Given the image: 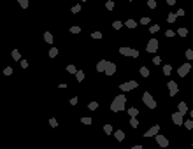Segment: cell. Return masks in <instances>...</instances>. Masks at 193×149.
Returning <instances> with one entry per match:
<instances>
[{
	"label": "cell",
	"instance_id": "f907efd6",
	"mask_svg": "<svg viewBox=\"0 0 193 149\" xmlns=\"http://www.w3.org/2000/svg\"><path fill=\"white\" fill-rule=\"evenodd\" d=\"M128 2H133V0H128Z\"/></svg>",
	"mask_w": 193,
	"mask_h": 149
},
{
	"label": "cell",
	"instance_id": "d590c367",
	"mask_svg": "<svg viewBox=\"0 0 193 149\" xmlns=\"http://www.w3.org/2000/svg\"><path fill=\"white\" fill-rule=\"evenodd\" d=\"M158 30H160V26H158V25H153V26L149 28V32H151V33H156Z\"/></svg>",
	"mask_w": 193,
	"mask_h": 149
},
{
	"label": "cell",
	"instance_id": "816d5d0a",
	"mask_svg": "<svg viewBox=\"0 0 193 149\" xmlns=\"http://www.w3.org/2000/svg\"><path fill=\"white\" fill-rule=\"evenodd\" d=\"M83 2H84V0H83Z\"/></svg>",
	"mask_w": 193,
	"mask_h": 149
},
{
	"label": "cell",
	"instance_id": "d6a6232c",
	"mask_svg": "<svg viewBox=\"0 0 193 149\" xmlns=\"http://www.w3.org/2000/svg\"><path fill=\"white\" fill-rule=\"evenodd\" d=\"M81 123L83 125H91V118H81Z\"/></svg>",
	"mask_w": 193,
	"mask_h": 149
},
{
	"label": "cell",
	"instance_id": "603a6c76",
	"mask_svg": "<svg viewBox=\"0 0 193 149\" xmlns=\"http://www.w3.org/2000/svg\"><path fill=\"white\" fill-rule=\"evenodd\" d=\"M170 72H172V67H170V65H163V74H165V75H169Z\"/></svg>",
	"mask_w": 193,
	"mask_h": 149
},
{
	"label": "cell",
	"instance_id": "b9f144b4",
	"mask_svg": "<svg viewBox=\"0 0 193 149\" xmlns=\"http://www.w3.org/2000/svg\"><path fill=\"white\" fill-rule=\"evenodd\" d=\"M141 23H142V25H149V18H142Z\"/></svg>",
	"mask_w": 193,
	"mask_h": 149
},
{
	"label": "cell",
	"instance_id": "7bdbcfd3",
	"mask_svg": "<svg viewBox=\"0 0 193 149\" xmlns=\"http://www.w3.org/2000/svg\"><path fill=\"white\" fill-rule=\"evenodd\" d=\"M26 67H28V61H26V60H21V69H26Z\"/></svg>",
	"mask_w": 193,
	"mask_h": 149
},
{
	"label": "cell",
	"instance_id": "4316f807",
	"mask_svg": "<svg viewBox=\"0 0 193 149\" xmlns=\"http://www.w3.org/2000/svg\"><path fill=\"white\" fill-rule=\"evenodd\" d=\"M121 26H123V23H121V21H114V23H113V28H114V30H119Z\"/></svg>",
	"mask_w": 193,
	"mask_h": 149
},
{
	"label": "cell",
	"instance_id": "e0dca14e",
	"mask_svg": "<svg viewBox=\"0 0 193 149\" xmlns=\"http://www.w3.org/2000/svg\"><path fill=\"white\" fill-rule=\"evenodd\" d=\"M75 79L81 83V81L84 79V72H83V70H77V72H75Z\"/></svg>",
	"mask_w": 193,
	"mask_h": 149
},
{
	"label": "cell",
	"instance_id": "52a82bcc",
	"mask_svg": "<svg viewBox=\"0 0 193 149\" xmlns=\"http://www.w3.org/2000/svg\"><path fill=\"white\" fill-rule=\"evenodd\" d=\"M169 95L170 97H174V95H177V91H179V88H177V84H176V81H169Z\"/></svg>",
	"mask_w": 193,
	"mask_h": 149
},
{
	"label": "cell",
	"instance_id": "5bb4252c",
	"mask_svg": "<svg viewBox=\"0 0 193 149\" xmlns=\"http://www.w3.org/2000/svg\"><path fill=\"white\" fill-rule=\"evenodd\" d=\"M114 137L118 139V140H125V132L123 130H118V132H114Z\"/></svg>",
	"mask_w": 193,
	"mask_h": 149
},
{
	"label": "cell",
	"instance_id": "4fadbf2b",
	"mask_svg": "<svg viewBox=\"0 0 193 149\" xmlns=\"http://www.w3.org/2000/svg\"><path fill=\"white\" fill-rule=\"evenodd\" d=\"M44 40H46L47 44H53V40H55V39H53V33H51V32H46V33H44Z\"/></svg>",
	"mask_w": 193,
	"mask_h": 149
},
{
	"label": "cell",
	"instance_id": "681fc988",
	"mask_svg": "<svg viewBox=\"0 0 193 149\" xmlns=\"http://www.w3.org/2000/svg\"><path fill=\"white\" fill-rule=\"evenodd\" d=\"M190 116H191V118H193V109H191V112H190Z\"/></svg>",
	"mask_w": 193,
	"mask_h": 149
},
{
	"label": "cell",
	"instance_id": "7a4b0ae2",
	"mask_svg": "<svg viewBox=\"0 0 193 149\" xmlns=\"http://www.w3.org/2000/svg\"><path fill=\"white\" fill-rule=\"evenodd\" d=\"M139 86V83L137 81H127V83H121L119 84V89L123 93H127V91H132V89H135Z\"/></svg>",
	"mask_w": 193,
	"mask_h": 149
},
{
	"label": "cell",
	"instance_id": "836d02e7",
	"mask_svg": "<svg viewBox=\"0 0 193 149\" xmlns=\"http://www.w3.org/2000/svg\"><path fill=\"white\" fill-rule=\"evenodd\" d=\"M18 2H19V5L23 7V9H26V7H28V0H18Z\"/></svg>",
	"mask_w": 193,
	"mask_h": 149
},
{
	"label": "cell",
	"instance_id": "ab89813d",
	"mask_svg": "<svg viewBox=\"0 0 193 149\" xmlns=\"http://www.w3.org/2000/svg\"><path fill=\"white\" fill-rule=\"evenodd\" d=\"M79 11H81V5H79V4H77V5H74V7H72V12H74V14H77Z\"/></svg>",
	"mask_w": 193,
	"mask_h": 149
},
{
	"label": "cell",
	"instance_id": "3957f363",
	"mask_svg": "<svg viewBox=\"0 0 193 149\" xmlns=\"http://www.w3.org/2000/svg\"><path fill=\"white\" fill-rule=\"evenodd\" d=\"M142 102H144L146 105L149 107V109H156V100L153 98V95H151V93L146 91L144 95H142Z\"/></svg>",
	"mask_w": 193,
	"mask_h": 149
},
{
	"label": "cell",
	"instance_id": "d6986e66",
	"mask_svg": "<svg viewBox=\"0 0 193 149\" xmlns=\"http://www.w3.org/2000/svg\"><path fill=\"white\" fill-rule=\"evenodd\" d=\"M188 111V107H186V103L184 102H181V103H179V112H183V114H184V112Z\"/></svg>",
	"mask_w": 193,
	"mask_h": 149
},
{
	"label": "cell",
	"instance_id": "f1b7e54d",
	"mask_svg": "<svg viewBox=\"0 0 193 149\" xmlns=\"http://www.w3.org/2000/svg\"><path fill=\"white\" fill-rule=\"evenodd\" d=\"M104 132H105L107 135H109V133H113V126H111V125H105V126H104Z\"/></svg>",
	"mask_w": 193,
	"mask_h": 149
},
{
	"label": "cell",
	"instance_id": "9c48e42d",
	"mask_svg": "<svg viewBox=\"0 0 193 149\" xmlns=\"http://www.w3.org/2000/svg\"><path fill=\"white\" fill-rule=\"evenodd\" d=\"M156 142H158L160 147H167V146H169L167 137H163V135H158V133H156Z\"/></svg>",
	"mask_w": 193,
	"mask_h": 149
},
{
	"label": "cell",
	"instance_id": "74e56055",
	"mask_svg": "<svg viewBox=\"0 0 193 149\" xmlns=\"http://www.w3.org/2000/svg\"><path fill=\"white\" fill-rule=\"evenodd\" d=\"M176 16H177V14H169V18H167L169 23H174V21H176Z\"/></svg>",
	"mask_w": 193,
	"mask_h": 149
},
{
	"label": "cell",
	"instance_id": "e575fe53",
	"mask_svg": "<svg viewBox=\"0 0 193 149\" xmlns=\"http://www.w3.org/2000/svg\"><path fill=\"white\" fill-rule=\"evenodd\" d=\"M91 37H93V39H102V32H93Z\"/></svg>",
	"mask_w": 193,
	"mask_h": 149
},
{
	"label": "cell",
	"instance_id": "8992f818",
	"mask_svg": "<svg viewBox=\"0 0 193 149\" xmlns=\"http://www.w3.org/2000/svg\"><path fill=\"white\" fill-rule=\"evenodd\" d=\"M190 69H191L190 63H184V65H181V67L177 69V75H179V77H184L188 72H190Z\"/></svg>",
	"mask_w": 193,
	"mask_h": 149
},
{
	"label": "cell",
	"instance_id": "c3c4849f",
	"mask_svg": "<svg viewBox=\"0 0 193 149\" xmlns=\"http://www.w3.org/2000/svg\"><path fill=\"white\" fill-rule=\"evenodd\" d=\"M174 2H176V0H167V4H169V5H174Z\"/></svg>",
	"mask_w": 193,
	"mask_h": 149
},
{
	"label": "cell",
	"instance_id": "8d00e7d4",
	"mask_svg": "<svg viewBox=\"0 0 193 149\" xmlns=\"http://www.w3.org/2000/svg\"><path fill=\"white\" fill-rule=\"evenodd\" d=\"M49 125H51L53 128H56V126H58V121H56L55 118H51V119H49Z\"/></svg>",
	"mask_w": 193,
	"mask_h": 149
},
{
	"label": "cell",
	"instance_id": "f35d334b",
	"mask_svg": "<svg viewBox=\"0 0 193 149\" xmlns=\"http://www.w3.org/2000/svg\"><path fill=\"white\" fill-rule=\"evenodd\" d=\"M186 58H188V60H193V51H191V49L186 51Z\"/></svg>",
	"mask_w": 193,
	"mask_h": 149
},
{
	"label": "cell",
	"instance_id": "8fae6325",
	"mask_svg": "<svg viewBox=\"0 0 193 149\" xmlns=\"http://www.w3.org/2000/svg\"><path fill=\"white\" fill-rule=\"evenodd\" d=\"M107 63H109L107 60H100V61L97 63V70H98V72H105V69H107Z\"/></svg>",
	"mask_w": 193,
	"mask_h": 149
},
{
	"label": "cell",
	"instance_id": "1f68e13d",
	"mask_svg": "<svg viewBox=\"0 0 193 149\" xmlns=\"http://www.w3.org/2000/svg\"><path fill=\"white\" fill-rule=\"evenodd\" d=\"M67 72H69V74H75L77 70H75V67H74V65H69V67H67Z\"/></svg>",
	"mask_w": 193,
	"mask_h": 149
},
{
	"label": "cell",
	"instance_id": "f546056e",
	"mask_svg": "<svg viewBox=\"0 0 193 149\" xmlns=\"http://www.w3.org/2000/svg\"><path fill=\"white\" fill-rule=\"evenodd\" d=\"M147 7H149V9H155L156 7V0H147Z\"/></svg>",
	"mask_w": 193,
	"mask_h": 149
},
{
	"label": "cell",
	"instance_id": "44dd1931",
	"mask_svg": "<svg viewBox=\"0 0 193 149\" xmlns=\"http://www.w3.org/2000/svg\"><path fill=\"white\" fill-rule=\"evenodd\" d=\"M130 126H132V128H137V126H139V121L135 119V116H133V118L130 119Z\"/></svg>",
	"mask_w": 193,
	"mask_h": 149
},
{
	"label": "cell",
	"instance_id": "f6af8a7d",
	"mask_svg": "<svg viewBox=\"0 0 193 149\" xmlns=\"http://www.w3.org/2000/svg\"><path fill=\"white\" fill-rule=\"evenodd\" d=\"M160 61H161V60H160V58H158V56H155V58H153V63H155V65H158V63H160Z\"/></svg>",
	"mask_w": 193,
	"mask_h": 149
},
{
	"label": "cell",
	"instance_id": "484cf974",
	"mask_svg": "<svg viewBox=\"0 0 193 149\" xmlns=\"http://www.w3.org/2000/svg\"><path fill=\"white\" fill-rule=\"evenodd\" d=\"M58 55V49L56 47H51V49H49V56H51V58H55Z\"/></svg>",
	"mask_w": 193,
	"mask_h": 149
},
{
	"label": "cell",
	"instance_id": "60d3db41",
	"mask_svg": "<svg viewBox=\"0 0 193 149\" xmlns=\"http://www.w3.org/2000/svg\"><path fill=\"white\" fill-rule=\"evenodd\" d=\"M4 74H5V75H11L12 74V69H11V67H7V69L4 70Z\"/></svg>",
	"mask_w": 193,
	"mask_h": 149
},
{
	"label": "cell",
	"instance_id": "cb8c5ba5",
	"mask_svg": "<svg viewBox=\"0 0 193 149\" xmlns=\"http://www.w3.org/2000/svg\"><path fill=\"white\" fill-rule=\"evenodd\" d=\"M97 107H98V103H97V102H89V103H88V109H89V111H95Z\"/></svg>",
	"mask_w": 193,
	"mask_h": 149
},
{
	"label": "cell",
	"instance_id": "7402d4cb",
	"mask_svg": "<svg viewBox=\"0 0 193 149\" xmlns=\"http://www.w3.org/2000/svg\"><path fill=\"white\" fill-rule=\"evenodd\" d=\"M12 58H14V60H21V53L18 51V49H14V51H12Z\"/></svg>",
	"mask_w": 193,
	"mask_h": 149
},
{
	"label": "cell",
	"instance_id": "83f0119b",
	"mask_svg": "<svg viewBox=\"0 0 193 149\" xmlns=\"http://www.w3.org/2000/svg\"><path fill=\"white\" fill-rule=\"evenodd\" d=\"M184 126H186L188 130H191V128H193V118H191L190 121H184Z\"/></svg>",
	"mask_w": 193,
	"mask_h": 149
},
{
	"label": "cell",
	"instance_id": "ee69618b",
	"mask_svg": "<svg viewBox=\"0 0 193 149\" xmlns=\"http://www.w3.org/2000/svg\"><path fill=\"white\" fill-rule=\"evenodd\" d=\"M165 35H167V37H174V32L172 30H167V32H165Z\"/></svg>",
	"mask_w": 193,
	"mask_h": 149
},
{
	"label": "cell",
	"instance_id": "7dc6e473",
	"mask_svg": "<svg viewBox=\"0 0 193 149\" xmlns=\"http://www.w3.org/2000/svg\"><path fill=\"white\" fill-rule=\"evenodd\" d=\"M70 103H72V105H75V103H77V98H75V97L70 98Z\"/></svg>",
	"mask_w": 193,
	"mask_h": 149
},
{
	"label": "cell",
	"instance_id": "6da1fadb",
	"mask_svg": "<svg viewBox=\"0 0 193 149\" xmlns=\"http://www.w3.org/2000/svg\"><path fill=\"white\" fill-rule=\"evenodd\" d=\"M125 103H127V97L121 93V95H118V97L113 100V103H111V111H113V112L123 111V109H125Z\"/></svg>",
	"mask_w": 193,
	"mask_h": 149
},
{
	"label": "cell",
	"instance_id": "ffe728a7",
	"mask_svg": "<svg viewBox=\"0 0 193 149\" xmlns=\"http://www.w3.org/2000/svg\"><path fill=\"white\" fill-rule=\"evenodd\" d=\"M141 75H142V77H147V75H149V70H147V67H142V69H141Z\"/></svg>",
	"mask_w": 193,
	"mask_h": 149
},
{
	"label": "cell",
	"instance_id": "d4e9b609",
	"mask_svg": "<svg viewBox=\"0 0 193 149\" xmlns=\"http://www.w3.org/2000/svg\"><path fill=\"white\" fill-rule=\"evenodd\" d=\"M70 33H81V26H70Z\"/></svg>",
	"mask_w": 193,
	"mask_h": 149
},
{
	"label": "cell",
	"instance_id": "bcb514c9",
	"mask_svg": "<svg viewBox=\"0 0 193 149\" xmlns=\"http://www.w3.org/2000/svg\"><path fill=\"white\" fill-rule=\"evenodd\" d=\"M176 14H177V16H184V11H183V9H177Z\"/></svg>",
	"mask_w": 193,
	"mask_h": 149
},
{
	"label": "cell",
	"instance_id": "2e32d148",
	"mask_svg": "<svg viewBox=\"0 0 193 149\" xmlns=\"http://www.w3.org/2000/svg\"><path fill=\"white\" fill-rule=\"evenodd\" d=\"M125 26H128V28H135L137 23H135V19H128L127 23H125Z\"/></svg>",
	"mask_w": 193,
	"mask_h": 149
},
{
	"label": "cell",
	"instance_id": "ba28073f",
	"mask_svg": "<svg viewBox=\"0 0 193 149\" xmlns=\"http://www.w3.org/2000/svg\"><path fill=\"white\" fill-rule=\"evenodd\" d=\"M158 132H160V126L155 125V126H151V128L144 133V137H156V133H158Z\"/></svg>",
	"mask_w": 193,
	"mask_h": 149
},
{
	"label": "cell",
	"instance_id": "ac0fdd59",
	"mask_svg": "<svg viewBox=\"0 0 193 149\" xmlns=\"http://www.w3.org/2000/svg\"><path fill=\"white\" fill-rule=\"evenodd\" d=\"M105 7H107V11H113V9H114V2H113V0H107Z\"/></svg>",
	"mask_w": 193,
	"mask_h": 149
},
{
	"label": "cell",
	"instance_id": "30bf717a",
	"mask_svg": "<svg viewBox=\"0 0 193 149\" xmlns=\"http://www.w3.org/2000/svg\"><path fill=\"white\" fill-rule=\"evenodd\" d=\"M172 121H174V123H176V125H183V112H174V114H172Z\"/></svg>",
	"mask_w": 193,
	"mask_h": 149
},
{
	"label": "cell",
	"instance_id": "7c38bea8",
	"mask_svg": "<svg viewBox=\"0 0 193 149\" xmlns=\"http://www.w3.org/2000/svg\"><path fill=\"white\" fill-rule=\"evenodd\" d=\"M114 72H116V65H114L113 61H109V63H107V69H105V74L107 75H113Z\"/></svg>",
	"mask_w": 193,
	"mask_h": 149
},
{
	"label": "cell",
	"instance_id": "277c9868",
	"mask_svg": "<svg viewBox=\"0 0 193 149\" xmlns=\"http://www.w3.org/2000/svg\"><path fill=\"white\" fill-rule=\"evenodd\" d=\"M119 53L123 56H133V58L139 56V51H137V49H132V47H127V46H121L119 47Z\"/></svg>",
	"mask_w": 193,
	"mask_h": 149
},
{
	"label": "cell",
	"instance_id": "9a60e30c",
	"mask_svg": "<svg viewBox=\"0 0 193 149\" xmlns=\"http://www.w3.org/2000/svg\"><path fill=\"white\" fill-rule=\"evenodd\" d=\"M128 114H130V118H133V116L137 118V114H139V109H135V107H130V109H128Z\"/></svg>",
	"mask_w": 193,
	"mask_h": 149
},
{
	"label": "cell",
	"instance_id": "4dcf8cb0",
	"mask_svg": "<svg viewBox=\"0 0 193 149\" xmlns=\"http://www.w3.org/2000/svg\"><path fill=\"white\" fill-rule=\"evenodd\" d=\"M177 33H179V35H181V37H186V33H188V30H186V28H179V30H177Z\"/></svg>",
	"mask_w": 193,
	"mask_h": 149
},
{
	"label": "cell",
	"instance_id": "5b68a950",
	"mask_svg": "<svg viewBox=\"0 0 193 149\" xmlns=\"http://www.w3.org/2000/svg\"><path fill=\"white\" fill-rule=\"evenodd\" d=\"M146 49H147V53H156V51H158V40H156V39H149Z\"/></svg>",
	"mask_w": 193,
	"mask_h": 149
}]
</instances>
